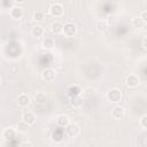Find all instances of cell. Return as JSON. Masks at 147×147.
I'll return each instance as SVG.
<instances>
[{
	"instance_id": "obj_1",
	"label": "cell",
	"mask_w": 147,
	"mask_h": 147,
	"mask_svg": "<svg viewBox=\"0 0 147 147\" xmlns=\"http://www.w3.org/2000/svg\"><path fill=\"white\" fill-rule=\"evenodd\" d=\"M107 99L113 103L121 102L123 99V92L117 87H113L107 92Z\"/></svg>"
},
{
	"instance_id": "obj_2",
	"label": "cell",
	"mask_w": 147,
	"mask_h": 147,
	"mask_svg": "<svg viewBox=\"0 0 147 147\" xmlns=\"http://www.w3.org/2000/svg\"><path fill=\"white\" fill-rule=\"evenodd\" d=\"M65 37H75L77 34V26L75 23L72 22H67L63 24V32H62Z\"/></svg>"
},
{
	"instance_id": "obj_3",
	"label": "cell",
	"mask_w": 147,
	"mask_h": 147,
	"mask_svg": "<svg viewBox=\"0 0 147 147\" xmlns=\"http://www.w3.org/2000/svg\"><path fill=\"white\" fill-rule=\"evenodd\" d=\"M41 78L42 80H45L46 83H52L55 80L56 78V71L53 68H46L42 70L41 72Z\"/></svg>"
},
{
	"instance_id": "obj_4",
	"label": "cell",
	"mask_w": 147,
	"mask_h": 147,
	"mask_svg": "<svg viewBox=\"0 0 147 147\" xmlns=\"http://www.w3.org/2000/svg\"><path fill=\"white\" fill-rule=\"evenodd\" d=\"M49 14L53 16V17H61L63 15V6L60 3V2H53L48 9Z\"/></svg>"
},
{
	"instance_id": "obj_5",
	"label": "cell",
	"mask_w": 147,
	"mask_h": 147,
	"mask_svg": "<svg viewBox=\"0 0 147 147\" xmlns=\"http://www.w3.org/2000/svg\"><path fill=\"white\" fill-rule=\"evenodd\" d=\"M139 84H140V79H139V77H138L137 75L131 74V75L126 76V78H125V85H126L127 87L134 88V87H137Z\"/></svg>"
},
{
	"instance_id": "obj_6",
	"label": "cell",
	"mask_w": 147,
	"mask_h": 147,
	"mask_svg": "<svg viewBox=\"0 0 147 147\" xmlns=\"http://www.w3.org/2000/svg\"><path fill=\"white\" fill-rule=\"evenodd\" d=\"M55 123H56L57 126H60V127H64V129H65L71 122H70V118H69L68 115H65V114H61V115H57V116H56V118H55Z\"/></svg>"
},
{
	"instance_id": "obj_7",
	"label": "cell",
	"mask_w": 147,
	"mask_h": 147,
	"mask_svg": "<svg viewBox=\"0 0 147 147\" xmlns=\"http://www.w3.org/2000/svg\"><path fill=\"white\" fill-rule=\"evenodd\" d=\"M16 132H17V131H16V129H15V127L9 126V127L3 129L2 133H1V137H2V139H3V140L9 141V140H11V139H14V138H15Z\"/></svg>"
},
{
	"instance_id": "obj_8",
	"label": "cell",
	"mask_w": 147,
	"mask_h": 147,
	"mask_svg": "<svg viewBox=\"0 0 147 147\" xmlns=\"http://www.w3.org/2000/svg\"><path fill=\"white\" fill-rule=\"evenodd\" d=\"M22 121L25 122L29 126H31V125H34V124H36L37 117H36V115H34L33 113H31V111H25V113L22 115Z\"/></svg>"
},
{
	"instance_id": "obj_9",
	"label": "cell",
	"mask_w": 147,
	"mask_h": 147,
	"mask_svg": "<svg viewBox=\"0 0 147 147\" xmlns=\"http://www.w3.org/2000/svg\"><path fill=\"white\" fill-rule=\"evenodd\" d=\"M65 132H67V134H68L69 137H76V136L79 134L80 127H79V125L76 124V123H70V124L65 127Z\"/></svg>"
},
{
	"instance_id": "obj_10",
	"label": "cell",
	"mask_w": 147,
	"mask_h": 147,
	"mask_svg": "<svg viewBox=\"0 0 147 147\" xmlns=\"http://www.w3.org/2000/svg\"><path fill=\"white\" fill-rule=\"evenodd\" d=\"M111 116L115 119H123L125 117V109L121 106H115L111 110Z\"/></svg>"
},
{
	"instance_id": "obj_11",
	"label": "cell",
	"mask_w": 147,
	"mask_h": 147,
	"mask_svg": "<svg viewBox=\"0 0 147 147\" xmlns=\"http://www.w3.org/2000/svg\"><path fill=\"white\" fill-rule=\"evenodd\" d=\"M9 15L14 20H21L23 17V8L20 7V6H14L9 10Z\"/></svg>"
},
{
	"instance_id": "obj_12",
	"label": "cell",
	"mask_w": 147,
	"mask_h": 147,
	"mask_svg": "<svg viewBox=\"0 0 147 147\" xmlns=\"http://www.w3.org/2000/svg\"><path fill=\"white\" fill-rule=\"evenodd\" d=\"M49 29H51V32L53 33V34H61L62 32H63V24L60 22V21H54L52 24H51V26H49Z\"/></svg>"
},
{
	"instance_id": "obj_13",
	"label": "cell",
	"mask_w": 147,
	"mask_h": 147,
	"mask_svg": "<svg viewBox=\"0 0 147 147\" xmlns=\"http://www.w3.org/2000/svg\"><path fill=\"white\" fill-rule=\"evenodd\" d=\"M17 103L20 107H28L30 105V96L26 93H21L17 96Z\"/></svg>"
},
{
	"instance_id": "obj_14",
	"label": "cell",
	"mask_w": 147,
	"mask_h": 147,
	"mask_svg": "<svg viewBox=\"0 0 147 147\" xmlns=\"http://www.w3.org/2000/svg\"><path fill=\"white\" fill-rule=\"evenodd\" d=\"M95 29L98 30V31H106L107 29H108V26H109V22L107 21V20H105V18H101V20H96L95 21Z\"/></svg>"
},
{
	"instance_id": "obj_15",
	"label": "cell",
	"mask_w": 147,
	"mask_h": 147,
	"mask_svg": "<svg viewBox=\"0 0 147 147\" xmlns=\"http://www.w3.org/2000/svg\"><path fill=\"white\" fill-rule=\"evenodd\" d=\"M44 33H45V30H44V28L41 26V25H39V24H37V25H34L32 29H31V34H32V37H34V38H41L42 36H44Z\"/></svg>"
},
{
	"instance_id": "obj_16",
	"label": "cell",
	"mask_w": 147,
	"mask_h": 147,
	"mask_svg": "<svg viewBox=\"0 0 147 147\" xmlns=\"http://www.w3.org/2000/svg\"><path fill=\"white\" fill-rule=\"evenodd\" d=\"M46 101H47V94H46L45 92L39 91V92H37V93L34 94V102H36V103H38V105H44Z\"/></svg>"
},
{
	"instance_id": "obj_17",
	"label": "cell",
	"mask_w": 147,
	"mask_h": 147,
	"mask_svg": "<svg viewBox=\"0 0 147 147\" xmlns=\"http://www.w3.org/2000/svg\"><path fill=\"white\" fill-rule=\"evenodd\" d=\"M55 46V40L52 37H45L42 40V47L45 49H52Z\"/></svg>"
},
{
	"instance_id": "obj_18",
	"label": "cell",
	"mask_w": 147,
	"mask_h": 147,
	"mask_svg": "<svg viewBox=\"0 0 147 147\" xmlns=\"http://www.w3.org/2000/svg\"><path fill=\"white\" fill-rule=\"evenodd\" d=\"M70 106L74 108H79L83 105V96L82 95H77V96H72L70 98Z\"/></svg>"
},
{
	"instance_id": "obj_19",
	"label": "cell",
	"mask_w": 147,
	"mask_h": 147,
	"mask_svg": "<svg viewBox=\"0 0 147 147\" xmlns=\"http://www.w3.org/2000/svg\"><path fill=\"white\" fill-rule=\"evenodd\" d=\"M15 129H16V131L20 132V133H26L28 130H29V125H28L25 122L21 121V122H18V123L16 124Z\"/></svg>"
},
{
	"instance_id": "obj_20",
	"label": "cell",
	"mask_w": 147,
	"mask_h": 147,
	"mask_svg": "<svg viewBox=\"0 0 147 147\" xmlns=\"http://www.w3.org/2000/svg\"><path fill=\"white\" fill-rule=\"evenodd\" d=\"M68 95L70 98L72 96H77V95H80V88L77 86V85H74V86H70L68 88Z\"/></svg>"
},
{
	"instance_id": "obj_21",
	"label": "cell",
	"mask_w": 147,
	"mask_h": 147,
	"mask_svg": "<svg viewBox=\"0 0 147 147\" xmlns=\"http://www.w3.org/2000/svg\"><path fill=\"white\" fill-rule=\"evenodd\" d=\"M132 25H133V28H136V29H142L144 25H145V23H144V21H142L139 16H137V17L132 18Z\"/></svg>"
},
{
	"instance_id": "obj_22",
	"label": "cell",
	"mask_w": 147,
	"mask_h": 147,
	"mask_svg": "<svg viewBox=\"0 0 147 147\" xmlns=\"http://www.w3.org/2000/svg\"><path fill=\"white\" fill-rule=\"evenodd\" d=\"M15 5V1H11V0H3L1 3H0V7L1 9H11Z\"/></svg>"
},
{
	"instance_id": "obj_23",
	"label": "cell",
	"mask_w": 147,
	"mask_h": 147,
	"mask_svg": "<svg viewBox=\"0 0 147 147\" xmlns=\"http://www.w3.org/2000/svg\"><path fill=\"white\" fill-rule=\"evenodd\" d=\"M33 20H34L36 22H41V21L44 20V13H42V11H39V10L34 11V13H33Z\"/></svg>"
},
{
	"instance_id": "obj_24",
	"label": "cell",
	"mask_w": 147,
	"mask_h": 147,
	"mask_svg": "<svg viewBox=\"0 0 147 147\" xmlns=\"http://www.w3.org/2000/svg\"><path fill=\"white\" fill-rule=\"evenodd\" d=\"M139 124H140V126H141L142 129H146V130H147V115H144V116L140 118Z\"/></svg>"
},
{
	"instance_id": "obj_25",
	"label": "cell",
	"mask_w": 147,
	"mask_h": 147,
	"mask_svg": "<svg viewBox=\"0 0 147 147\" xmlns=\"http://www.w3.org/2000/svg\"><path fill=\"white\" fill-rule=\"evenodd\" d=\"M139 17L144 21V23H145V24H147V10H142V11L140 13Z\"/></svg>"
},
{
	"instance_id": "obj_26",
	"label": "cell",
	"mask_w": 147,
	"mask_h": 147,
	"mask_svg": "<svg viewBox=\"0 0 147 147\" xmlns=\"http://www.w3.org/2000/svg\"><path fill=\"white\" fill-rule=\"evenodd\" d=\"M9 71H10L11 74H16V72L18 71L17 65H16V64H10V67H9Z\"/></svg>"
},
{
	"instance_id": "obj_27",
	"label": "cell",
	"mask_w": 147,
	"mask_h": 147,
	"mask_svg": "<svg viewBox=\"0 0 147 147\" xmlns=\"http://www.w3.org/2000/svg\"><path fill=\"white\" fill-rule=\"evenodd\" d=\"M20 147H34V146H33V144L31 141H24V142H22L20 145Z\"/></svg>"
},
{
	"instance_id": "obj_28",
	"label": "cell",
	"mask_w": 147,
	"mask_h": 147,
	"mask_svg": "<svg viewBox=\"0 0 147 147\" xmlns=\"http://www.w3.org/2000/svg\"><path fill=\"white\" fill-rule=\"evenodd\" d=\"M142 46H144L145 49H147V37L144 38V40H142Z\"/></svg>"
},
{
	"instance_id": "obj_29",
	"label": "cell",
	"mask_w": 147,
	"mask_h": 147,
	"mask_svg": "<svg viewBox=\"0 0 147 147\" xmlns=\"http://www.w3.org/2000/svg\"><path fill=\"white\" fill-rule=\"evenodd\" d=\"M145 144H146V147H147V139H146V141H145Z\"/></svg>"
}]
</instances>
